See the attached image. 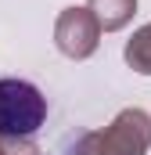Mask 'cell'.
I'll use <instances>...</instances> for the list:
<instances>
[{
	"label": "cell",
	"instance_id": "obj_1",
	"mask_svg": "<svg viewBox=\"0 0 151 155\" xmlns=\"http://www.w3.org/2000/svg\"><path fill=\"white\" fill-rule=\"evenodd\" d=\"M47 119V97L29 79H0V137H33Z\"/></svg>",
	"mask_w": 151,
	"mask_h": 155
}]
</instances>
